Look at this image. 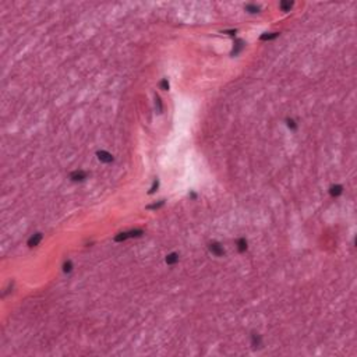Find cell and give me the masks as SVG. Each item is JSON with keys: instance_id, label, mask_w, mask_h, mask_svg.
I'll list each match as a JSON object with an SVG mask.
<instances>
[{"instance_id": "obj_19", "label": "cell", "mask_w": 357, "mask_h": 357, "mask_svg": "<svg viewBox=\"0 0 357 357\" xmlns=\"http://www.w3.org/2000/svg\"><path fill=\"white\" fill-rule=\"evenodd\" d=\"M165 204V201H159L158 204H154V205H149L148 206V209H158V208H160V206L163 205Z\"/></svg>"}, {"instance_id": "obj_14", "label": "cell", "mask_w": 357, "mask_h": 357, "mask_svg": "<svg viewBox=\"0 0 357 357\" xmlns=\"http://www.w3.org/2000/svg\"><path fill=\"white\" fill-rule=\"evenodd\" d=\"M63 271H64L66 273H70L71 271H73V262H71L70 260H69V261H66V262L63 264Z\"/></svg>"}, {"instance_id": "obj_3", "label": "cell", "mask_w": 357, "mask_h": 357, "mask_svg": "<svg viewBox=\"0 0 357 357\" xmlns=\"http://www.w3.org/2000/svg\"><path fill=\"white\" fill-rule=\"evenodd\" d=\"M88 173L84 172V170H76V172H73L71 175H70V178L73 180V182H84L85 178H87Z\"/></svg>"}, {"instance_id": "obj_8", "label": "cell", "mask_w": 357, "mask_h": 357, "mask_svg": "<svg viewBox=\"0 0 357 357\" xmlns=\"http://www.w3.org/2000/svg\"><path fill=\"white\" fill-rule=\"evenodd\" d=\"M243 48H244V42H243V41H240V39H237L236 41V45H234V49L232 50V56L239 55V52Z\"/></svg>"}, {"instance_id": "obj_7", "label": "cell", "mask_w": 357, "mask_h": 357, "mask_svg": "<svg viewBox=\"0 0 357 357\" xmlns=\"http://www.w3.org/2000/svg\"><path fill=\"white\" fill-rule=\"evenodd\" d=\"M279 37V32H269V33H262L260 37L261 41H272V39H276V38Z\"/></svg>"}, {"instance_id": "obj_10", "label": "cell", "mask_w": 357, "mask_h": 357, "mask_svg": "<svg viewBox=\"0 0 357 357\" xmlns=\"http://www.w3.org/2000/svg\"><path fill=\"white\" fill-rule=\"evenodd\" d=\"M177 261H178V255L176 254V253H172V254H169L166 257V264H167V265H175Z\"/></svg>"}, {"instance_id": "obj_13", "label": "cell", "mask_w": 357, "mask_h": 357, "mask_svg": "<svg viewBox=\"0 0 357 357\" xmlns=\"http://www.w3.org/2000/svg\"><path fill=\"white\" fill-rule=\"evenodd\" d=\"M245 11H248V13H251V14H254V13H258V11H260V7H258L257 4H247V6H245Z\"/></svg>"}, {"instance_id": "obj_17", "label": "cell", "mask_w": 357, "mask_h": 357, "mask_svg": "<svg viewBox=\"0 0 357 357\" xmlns=\"http://www.w3.org/2000/svg\"><path fill=\"white\" fill-rule=\"evenodd\" d=\"M155 105L158 106V113H162V102L159 96H155Z\"/></svg>"}, {"instance_id": "obj_16", "label": "cell", "mask_w": 357, "mask_h": 357, "mask_svg": "<svg viewBox=\"0 0 357 357\" xmlns=\"http://www.w3.org/2000/svg\"><path fill=\"white\" fill-rule=\"evenodd\" d=\"M159 87H160V89H163V91H167V89H169V81H167L166 78L162 80V81H160V84H159Z\"/></svg>"}, {"instance_id": "obj_18", "label": "cell", "mask_w": 357, "mask_h": 357, "mask_svg": "<svg viewBox=\"0 0 357 357\" xmlns=\"http://www.w3.org/2000/svg\"><path fill=\"white\" fill-rule=\"evenodd\" d=\"M158 186H159V180H155L154 182V184H152V187H151V190H149V194H152V193H155L156 191V188H158Z\"/></svg>"}, {"instance_id": "obj_15", "label": "cell", "mask_w": 357, "mask_h": 357, "mask_svg": "<svg viewBox=\"0 0 357 357\" xmlns=\"http://www.w3.org/2000/svg\"><path fill=\"white\" fill-rule=\"evenodd\" d=\"M286 123H288V127L290 128V130H293V131L297 130V124L293 119H286Z\"/></svg>"}, {"instance_id": "obj_5", "label": "cell", "mask_w": 357, "mask_h": 357, "mask_svg": "<svg viewBox=\"0 0 357 357\" xmlns=\"http://www.w3.org/2000/svg\"><path fill=\"white\" fill-rule=\"evenodd\" d=\"M41 240H42V233H35L29 237L28 245H29V247H35V245H38L41 243Z\"/></svg>"}, {"instance_id": "obj_1", "label": "cell", "mask_w": 357, "mask_h": 357, "mask_svg": "<svg viewBox=\"0 0 357 357\" xmlns=\"http://www.w3.org/2000/svg\"><path fill=\"white\" fill-rule=\"evenodd\" d=\"M142 230L139 229H135V230H130V232H124V233H120L117 234V236L115 237V241H124V240H127L130 239V237H139L142 236Z\"/></svg>"}, {"instance_id": "obj_21", "label": "cell", "mask_w": 357, "mask_h": 357, "mask_svg": "<svg viewBox=\"0 0 357 357\" xmlns=\"http://www.w3.org/2000/svg\"><path fill=\"white\" fill-rule=\"evenodd\" d=\"M190 197H191V198H194V200H195V198H197V194H194V193H191V194H190Z\"/></svg>"}, {"instance_id": "obj_9", "label": "cell", "mask_w": 357, "mask_h": 357, "mask_svg": "<svg viewBox=\"0 0 357 357\" xmlns=\"http://www.w3.org/2000/svg\"><path fill=\"white\" fill-rule=\"evenodd\" d=\"M237 250H239V253H244L247 250V240L245 239L237 240Z\"/></svg>"}, {"instance_id": "obj_12", "label": "cell", "mask_w": 357, "mask_h": 357, "mask_svg": "<svg viewBox=\"0 0 357 357\" xmlns=\"http://www.w3.org/2000/svg\"><path fill=\"white\" fill-rule=\"evenodd\" d=\"M279 7L282 9V11H289L293 7V2H280Z\"/></svg>"}, {"instance_id": "obj_6", "label": "cell", "mask_w": 357, "mask_h": 357, "mask_svg": "<svg viewBox=\"0 0 357 357\" xmlns=\"http://www.w3.org/2000/svg\"><path fill=\"white\" fill-rule=\"evenodd\" d=\"M342 193H343V187H342V186H339V184L332 186V187L329 188V194L332 195V197H339Z\"/></svg>"}, {"instance_id": "obj_20", "label": "cell", "mask_w": 357, "mask_h": 357, "mask_svg": "<svg viewBox=\"0 0 357 357\" xmlns=\"http://www.w3.org/2000/svg\"><path fill=\"white\" fill-rule=\"evenodd\" d=\"M225 33H227V35H234V33H236V29L234 31H225Z\"/></svg>"}, {"instance_id": "obj_4", "label": "cell", "mask_w": 357, "mask_h": 357, "mask_svg": "<svg viewBox=\"0 0 357 357\" xmlns=\"http://www.w3.org/2000/svg\"><path fill=\"white\" fill-rule=\"evenodd\" d=\"M96 155H98V159H99L100 162H103V163H110V162H113V156L109 154V152L99 151Z\"/></svg>"}, {"instance_id": "obj_2", "label": "cell", "mask_w": 357, "mask_h": 357, "mask_svg": "<svg viewBox=\"0 0 357 357\" xmlns=\"http://www.w3.org/2000/svg\"><path fill=\"white\" fill-rule=\"evenodd\" d=\"M209 251L215 255V257H222V255L225 254L223 247H222L219 243H211V244H209Z\"/></svg>"}, {"instance_id": "obj_11", "label": "cell", "mask_w": 357, "mask_h": 357, "mask_svg": "<svg viewBox=\"0 0 357 357\" xmlns=\"http://www.w3.org/2000/svg\"><path fill=\"white\" fill-rule=\"evenodd\" d=\"M251 345L254 347H261V336L257 335V333H253L251 336Z\"/></svg>"}]
</instances>
